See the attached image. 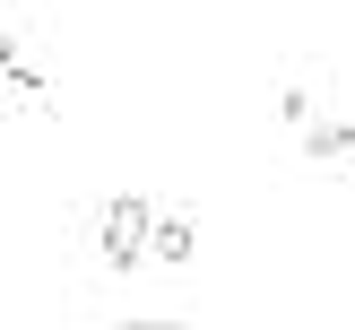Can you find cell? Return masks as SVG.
<instances>
[{
  "label": "cell",
  "mask_w": 355,
  "mask_h": 330,
  "mask_svg": "<svg viewBox=\"0 0 355 330\" xmlns=\"http://www.w3.org/2000/svg\"><path fill=\"white\" fill-rule=\"evenodd\" d=\"M304 156H312V165H338V156H355V122H312V131H304Z\"/></svg>",
  "instance_id": "7a4b0ae2"
},
{
  "label": "cell",
  "mask_w": 355,
  "mask_h": 330,
  "mask_svg": "<svg viewBox=\"0 0 355 330\" xmlns=\"http://www.w3.org/2000/svg\"><path fill=\"white\" fill-rule=\"evenodd\" d=\"M277 113H286L295 131H312V96H304V87H286V96H277Z\"/></svg>",
  "instance_id": "277c9868"
},
{
  "label": "cell",
  "mask_w": 355,
  "mask_h": 330,
  "mask_svg": "<svg viewBox=\"0 0 355 330\" xmlns=\"http://www.w3.org/2000/svg\"><path fill=\"white\" fill-rule=\"evenodd\" d=\"M191 252H200L191 217H165V208H156V243H148V261H191Z\"/></svg>",
  "instance_id": "3957f363"
},
{
  "label": "cell",
  "mask_w": 355,
  "mask_h": 330,
  "mask_svg": "<svg viewBox=\"0 0 355 330\" xmlns=\"http://www.w3.org/2000/svg\"><path fill=\"white\" fill-rule=\"evenodd\" d=\"M96 243H104V270H121V278H130L139 261H148V243H156V208L139 200V191H113V200H104Z\"/></svg>",
  "instance_id": "6da1fadb"
},
{
  "label": "cell",
  "mask_w": 355,
  "mask_h": 330,
  "mask_svg": "<svg viewBox=\"0 0 355 330\" xmlns=\"http://www.w3.org/2000/svg\"><path fill=\"white\" fill-rule=\"evenodd\" d=\"M121 330H182V322H156V313H148V322H121Z\"/></svg>",
  "instance_id": "8992f818"
},
{
  "label": "cell",
  "mask_w": 355,
  "mask_h": 330,
  "mask_svg": "<svg viewBox=\"0 0 355 330\" xmlns=\"http://www.w3.org/2000/svg\"><path fill=\"white\" fill-rule=\"evenodd\" d=\"M17 61H26V44H17V26H9V17H0V79H9Z\"/></svg>",
  "instance_id": "5b68a950"
}]
</instances>
